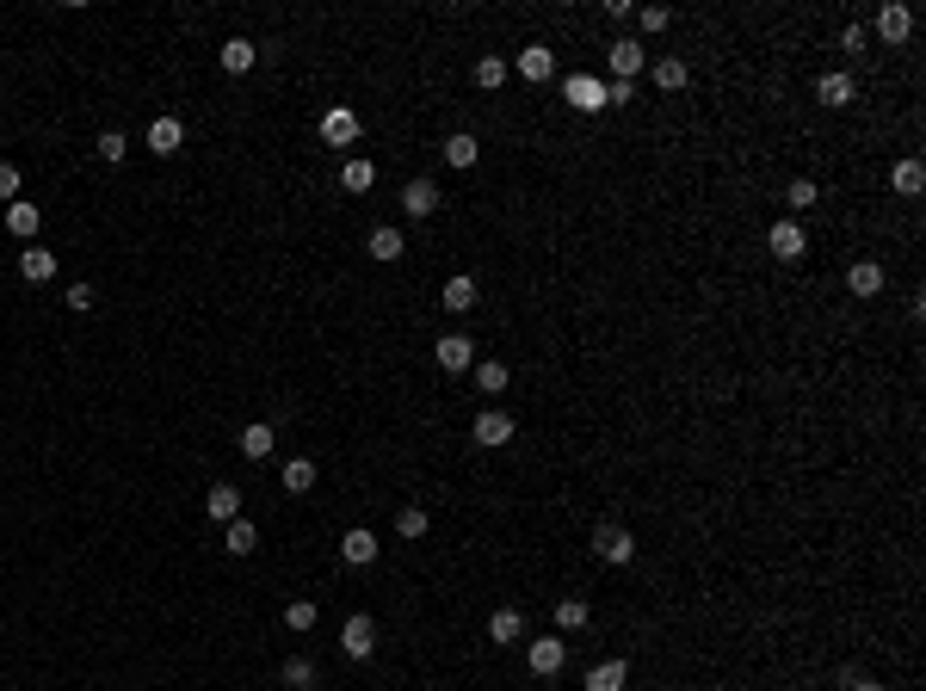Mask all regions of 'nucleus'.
<instances>
[{"instance_id":"6","label":"nucleus","mask_w":926,"mask_h":691,"mask_svg":"<svg viewBox=\"0 0 926 691\" xmlns=\"http://www.w3.org/2000/svg\"><path fill=\"white\" fill-rule=\"evenodd\" d=\"M322 142L328 149H352V142H359V112H352V105H328L322 112Z\"/></svg>"},{"instance_id":"14","label":"nucleus","mask_w":926,"mask_h":691,"mask_svg":"<svg viewBox=\"0 0 926 691\" xmlns=\"http://www.w3.org/2000/svg\"><path fill=\"white\" fill-rule=\"evenodd\" d=\"M519 75H525L531 87H544V81L556 75V50H550V44H525V50H519Z\"/></svg>"},{"instance_id":"10","label":"nucleus","mask_w":926,"mask_h":691,"mask_svg":"<svg viewBox=\"0 0 926 691\" xmlns=\"http://www.w3.org/2000/svg\"><path fill=\"white\" fill-rule=\"evenodd\" d=\"M377 550H383V543H377V531H365V525H352V531L340 537V562H346V568H371Z\"/></svg>"},{"instance_id":"44","label":"nucleus","mask_w":926,"mask_h":691,"mask_svg":"<svg viewBox=\"0 0 926 691\" xmlns=\"http://www.w3.org/2000/svg\"><path fill=\"white\" fill-rule=\"evenodd\" d=\"M636 99V81H612V87H605V105H630Z\"/></svg>"},{"instance_id":"28","label":"nucleus","mask_w":926,"mask_h":691,"mask_svg":"<svg viewBox=\"0 0 926 691\" xmlns=\"http://www.w3.org/2000/svg\"><path fill=\"white\" fill-rule=\"evenodd\" d=\"M38 223H44V216H38V204H25V198H13V204H7V235L31 241V235H38Z\"/></svg>"},{"instance_id":"15","label":"nucleus","mask_w":926,"mask_h":691,"mask_svg":"<svg viewBox=\"0 0 926 691\" xmlns=\"http://www.w3.org/2000/svg\"><path fill=\"white\" fill-rule=\"evenodd\" d=\"M402 210L414 216V223H426V216L439 210V186H433V179H408V186H402Z\"/></svg>"},{"instance_id":"37","label":"nucleus","mask_w":926,"mask_h":691,"mask_svg":"<svg viewBox=\"0 0 926 691\" xmlns=\"http://www.w3.org/2000/svg\"><path fill=\"white\" fill-rule=\"evenodd\" d=\"M785 198H791V216H797V210H815V204H822V186H815V179H791Z\"/></svg>"},{"instance_id":"27","label":"nucleus","mask_w":926,"mask_h":691,"mask_svg":"<svg viewBox=\"0 0 926 691\" xmlns=\"http://www.w3.org/2000/svg\"><path fill=\"white\" fill-rule=\"evenodd\" d=\"M519 636H525V617H519L513 605H501V611L488 617V642H494V648H501V642H519Z\"/></svg>"},{"instance_id":"39","label":"nucleus","mask_w":926,"mask_h":691,"mask_svg":"<svg viewBox=\"0 0 926 691\" xmlns=\"http://www.w3.org/2000/svg\"><path fill=\"white\" fill-rule=\"evenodd\" d=\"M396 531L414 543V537H426V506H402V513H396Z\"/></svg>"},{"instance_id":"31","label":"nucleus","mask_w":926,"mask_h":691,"mask_svg":"<svg viewBox=\"0 0 926 691\" xmlns=\"http://www.w3.org/2000/svg\"><path fill=\"white\" fill-rule=\"evenodd\" d=\"M278 679H284V685H291V691H309V685H315V679H322V673H315V661H309V654H291V661H284V667H278Z\"/></svg>"},{"instance_id":"33","label":"nucleus","mask_w":926,"mask_h":691,"mask_svg":"<svg viewBox=\"0 0 926 691\" xmlns=\"http://www.w3.org/2000/svg\"><path fill=\"white\" fill-rule=\"evenodd\" d=\"M278 482L291 488V494H309V488H315V463H309V457H291V463L278 469Z\"/></svg>"},{"instance_id":"3","label":"nucleus","mask_w":926,"mask_h":691,"mask_svg":"<svg viewBox=\"0 0 926 691\" xmlns=\"http://www.w3.org/2000/svg\"><path fill=\"white\" fill-rule=\"evenodd\" d=\"M525 667L538 673V679H556L568 667V642L562 636H538V642H525Z\"/></svg>"},{"instance_id":"17","label":"nucleus","mask_w":926,"mask_h":691,"mask_svg":"<svg viewBox=\"0 0 926 691\" xmlns=\"http://www.w3.org/2000/svg\"><path fill=\"white\" fill-rule=\"evenodd\" d=\"M204 513H210V519H217V525H229V519H241V488H235V482H217V488H210V494H204Z\"/></svg>"},{"instance_id":"25","label":"nucleus","mask_w":926,"mask_h":691,"mask_svg":"<svg viewBox=\"0 0 926 691\" xmlns=\"http://www.w3.org/2000/svg\"><path fill=\"white\" fill-rule=\"evenodd\" d=\"M686 81H692V62H686V56H661V62H655V87H661V93H680Z\"/></svg>"},{"instance_id":"2","label":"nucleus","mask_w":926,"mask_h":691,"mask_svg":"<svg viewBox=\"0 0 926 691\" xmlns=\"http://www.w3.org/2000/svg\"><path fill=\"white\" fill-rule=\"evenodd\" d=\"M593 556L612 562V568H630L636 562V537L624 525H593Z\"/></svg>"},{"instance_id":"35","label":"nucleus","mask_w":926,"mask_h":691,"mask_svg":"<svg viewBox=\"0 0 926 691\" xmlns=\"http://www.w3.org/2000/svg\"><path fill=\"white\" fill-rule=\"evenodd\" d=\"M371 179H377V167H371V161L346 155V167H340V186H346V192H371Z\"/></svg>"},{"instance_id":"9","label":"nucleus","mask_w":926,"mask_h":691,"mask_svg":"<svg viewBox=\"0 0 926 691\" xmlns=\"http://www.w3.org/2000/svg\"><path fill=\"white\" fill-rule=\"evenodd\" d=\"M562 99L575 105V112H605V81L599 75H568L562 81Z\"/></svg>"},{"instance_id":"4","label":"nucleus","mask_w":926,"mask_h":691,"mask_svg":"<svg viewBox=\"0 0 926 691\" xmlns=\"http://www.w3.org/2000/svg\"><path fill=\"white\" fill-rule=\"evenodd\" d=\"M871 31H877L883 44H908V38H914V7H902V0H883L877 19H871Z\"/></svg>"},{"instance_id":"18","label":"nucleus","mask_w":926,"mask_h":691,"mask_svg":"<svg viewBox=\"0 0 926 691\" xmlns=\"http://www.w3.org/2000/svg\"><path fill=\"white\" fill-rule=\"evenodd\" d=\"M889 192H896V198H920L926 192V167L908 155V161H896V167H889Z\"/></svg>"},{"instance_id":"36","label":"nucleus","mask_w":926,"mask_h":691,"mask_svg":"<svg viewBox=\"0 0 926 691\" xmlns=\"http://www.w3.org/2000/svg\"><path fill=\"white\" fill-rule=\"evenodd\" d=\"M476 87L501 93V87H507V62H501V56H482V62H476Z\"/></svg>"},{"instance_id":"5","label":"nucleus","mask_w":926,"mask_h":691,"mask_svg":"<svg viewBox=\"0 0 926 691\" xmlns=\"http://www.w3.org/2000/svg\"><path fill=\"white\" fill-rule=\"evenodd\" d=\"M513 432H519V426H513V414L482 408V414H476V426H470V439H476V445H488V451H501V445H513Z\"/></svg>"},{"instance_id":"1","label":"nucleus","mask_w":926,"mask_h":691,"mask_svg":"<svg viewBox=\"0 0 926 691\" xmlns=\"http://www.w3.org/2000/svg\"><path fill=\"white\" fill-rule=\"evenodd\" d=\"M766 247H772V260L797 266L803 253H809V235H803V223H797V216H778V223L766 229Z\"/></svg>"},{"instance_id":"24","label":"nucleus","mask_w":926,"mask_h":691,"mask_svg":"<svg viewBox=\"0 0 926 691\" xmlns=\"http://www.w3.org/2000/svg\"><path fill=\"white\" fill-rule=\"evenodd\" d=\"M217 62H223V75H247V68H254V62H260V50H254V44H247V38H229V44L217 50Z\"/></svg>"},{"instance_id":"40","label":"nucleus","mask_w":926,"mask_h":691,"mask_svg":"<svg viewBox=\"0 0 926 691\" xmlns=\"http://www.w3.org/2000/svg\"><path fill=\"white\" fill-rule=\"evenodd\" d=\"M19 186H25V173H19L13 161H0V198L13 204V198H19Z\"/></svg>"},{"instance_id":"22","label":"nucleus","mask_w":926,"mask_h":691,"mask_svg":"<svg viewBox=\"0 0 926 691\" xmlns=\"http://www.w3.org/2000/svg\"><path fill=\"white\" fill-rule=\"evenodd\" d=\"M235 445H241V457H254V463H260V457H272L278 432H272L266 420H254V426H241V439H235Z\"/></svg>"},{"instance_id":"32","label":"nucleus","mask_w":926,"mask_h":691,"mask_svg":"<svg viewBox=\"0 0 926 691\" xmlns=\"http://www.w3.org/2000/svg\"><path fill=\"white\" fill-rule=\"evenodd\" d=\"M587 624H593L587 599H556V630H587Z\"/></svg>"},{"instance_id":"20","label":"nucleus","mask_w":926,"mask_h":691,"mask_svg":"<svg viewBox=\"0 0 926 691\" xmlns=\"http://www.w3.org/2000/svg\"><path fill=\"white\" fill-rule=\"evenodd\" d=\"M630 685V661H593L587 667V691H624Z\"/></svg>"},{"instance_id":"30","label":"nucleus","mask_w":926,"mask_h":691,"mask_svg":"<svg viewBox=\"0 0 926 691\" xmlns=\"http://www.w3.org/2000/svg\"><path fill=\"white\" fill-rule=\"evenodd\" d=\"M470 371H476V389H482V395H501V389L513 383V371L501 365V358H482V365H470Z\"/></svg>"},{"instance_id":"16","label":"nucleus","mask_w":926,"mask_h":691,"mask_svg":"<svg viewBox=\"0 0 926 691\" xmlns=\"http://www.w3.org/2000/svg\"><path fill=\"white\" fill-rule=\"evenodd\" d=\"M186 149V124L180 118H155L149 124V155H180Z\"/></svg>"},{"instance_id":"19","label":"nucleus","mask_w":926,"mask_h":691,"mask_svg":"<svg viewBox=\"0 0 926 691\" xmlns=\"http://www.w3.org/2000/svg\"><path fill=\"white\" fill-rule=\"evenodd\" d=\"M19 278H25V284H50V278H56V253H50V247H25V253H19Z\"/></svg>"},{"instance_id":"34","label":"nucleus","mask_w":926,"mask_h":691,"mask_svg":"<svg viewBox=\"0 0 926 691\" xmlns=\"http://www.w3.org/2000/svg\"><path fill=\"white\" fill-rule=\"evenodd\" d=\"M315 617H322V611H315V599H291V605H284V630H291V636H309Z\"/></svg>"},{"instance_id":"38","label":"nucleus","mask_w":926,"mask_h":691,"mask_svg":"<svg viewBox=\"0 0 926 691\" xmlns=\"http://www.w3.org/2000/svg\"><path fill=\"white\" fill-rule=\"evenodd\" d=\"M124 155H130V136H124V130H99V161H112V167H118Z\"/></svg>"},{"instance_id":"42","label":"nucleus","mask_w":926,"mask_h":691,"mask_svg":"<svg viewBox=\"0 0 926 691\" xmlns=\"http://www.w3.org/2000/svg\"><path fill=\"white\" fill-rule=\"evenodd\" d=\"M865 50V25H846L840 31V56H859Z\"/></svg>"},{"instance_id":"43","label":"nucleus","mask_w":926,"mask_h":691,"mask_svg":"<svg viewBox=\"0 0 926 691\" xmlns=\"http://www.w3.org/2000/svg\"><path fill=\"white\" fill-rule=\"evenodd\" d=\"M93 303H99V297H93V284H68V309H81V315H87Z\"/></svg>"},{"instance_id":"45","label":"nucleus","mask_w":926,"mask_h":691,"mask_svg":"<svg viewBox=\"0 0 926 691\" xmlns=\"http://www.w3.org/2000/svg\"><path fill=\"white\" fill-rule=\"evenodd\" d=\"M846 691H889V685H883V679H865V673H859V679H852Z\"/></svg>"},{"instance_id":"29","label":"nucleus","mask_w":926,"mask_h":691,"mask_svg":"<svg viewBox=\"0 0 926 691\" xmlns=\"http://www.w3.org/2000/svg\"><path fill=\"white\" fill-rule=\"evenodd\" d=\"M439 303H445L451 315H470V309H476V278H463V272L445 278V297H439Z\"/></svg>"},{"instance_id":"23","label":"nucleus","mask_w":926,"mask_h":691,"mask_svg":"<svg viewBox=\"0 0 926 691\" xmlns=\"http://www.w3.org/2000/svg\"><path fill=\"white\" fill-rule=\"evenodd\" d=\"M846 290H852V297H883V266L877 260H859V266L846 272Z\"/></svg>"},{"instance_id":"21","label":"nucleus","mask_w":926,"mask_h":691,"mask_svg":"<svg viewBox=\"0 0 926 691\" xmlns=\"http://www.w3.org/2000/svg\"><path fill=\"white\" fill-rule=\"evenodd\" d=\"M223 550H229V556H254V550H260L254 519H229V525H223Z\"/></svg>"},{"instance_id":"13","label":"nucleus","mask_w":926,"mask_h":691,"mask_svg":"<svg viewBox=\"0 0 926 691\" xmlns=\"http://www.w3.org/2000/svg\"><path fill=\"white\" fill-rule=\"evenodd\" d=\"M605 62H612L618 81H636V75H643V38H618L612 50H605Z\"/></svg>"},{"instance_id":"41","label":"nucleus","mask_w":926,"mask_h":691,"mask_svg":"<svg viewBox=\"0 0 926 691\" xmlns=\"http://www.w3.org/2000/svg\"><path fill=\"white\" fill-rule=\"evenodd\" d=\"M636 25H643L649 38H655V31H667V25H673V13H667V7H643V13H636Z\"/></svg>"},{"instance_id":"26","label":"nucleus","mask_w":926,"mask_h":691,"mask_svg":"<svg viewBox=\"0 0 926 691\" xmlns=\"http://www.w3.org/2000/svg\"><path fill=\"white\" fill-rule=\"evenodd\" d=\"M476 155H482V142L470 130H451L445 136V167H476Z\"/></svg>"},{"instance_id":"12","label":"nucleus","mask_w":926,"mask_h":691,"mask_svg":"<svg viewBox=\"0 0 926 691\" xmlns=\"http://www.w3.org/2000/svg\"><path fill=\"white\" fill-rule=\"evenodd\" d=\"M815 99H822L828 112H840V105H852V99H859V87H852V75H846V68H828V75L815 81Z\"/></svg>"},{"instance_id":"8","label":"nucleus","mask_w":926,"mask_h":691,"mask_svg":"<svg viewBox=\"0 0 926 691\" xmlns=\"http://www.w3.org/2000/svg\"><path fill=\"white\" fill-rule=\"evenodd\" d=\"M433 358H439V371H470L476 365V340L470 334H439V346H433Z\"/></svg>"},{"instance_id":"7","label":"nucleus","mask_w":926,"mask_h":691,"mask_svg":"<svg viewBox=\"0 0 926 691\" xmlns=\"http://www.w3.org/2000/svg\"><path fill=\"white\" fill-rule=\"evenodd\" d=\"M340 648H346V661H371V654H377V624H371L365 611H359V617H346Z\"/></svg>"},{"instance_id":"11","label":"nucleus","mask_w":926,"mask_h":691,"mask_svg":"<svg viewBox=\"0 0 926 691\" xmlns=\"http://www.w3.org/2000/svg\"><path fill=\"white\" fill-rule=\"evenodd\" d=\"M365 253H371L377 266H396L402 253H408V241H402V229H396V223H377V229L365 235Z\"/></svg>"}]
</instances>
